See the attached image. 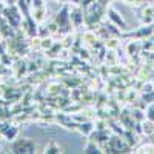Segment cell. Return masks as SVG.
Segmentation results:
<instances>
[{
  "mask_svg": "<svg viewBox=\"0 0 154 154\" xmlns=\"http://www.w3.org/2000/svg\"><path fill=\"white\" fill-rule=\"evenodd\" d=\"M14 151L16 152H32V145L29 142L22 140V142H19V143L14 145Z\"/></svg>",
  "mask_w": 154,
  "mask_h": 154,
  "instance_id": "obj_1",
  "label": "cell"
},
{
  "mask_svg": "<svg viewBox=\"0 0 154 154\" xmlns=\"http://www.w3.org/2000/svg\"><path fill=\"white\" fill-rule=\"evenodd\" d=\"M109 19L112 20V22H116L117 25H122V26H125V22H123V19L117 14V12H116L114 9H109Z\"/></svg>",
  "mask_w": 154,
  "mask_h": 154,
  "instance_id": "obj_2",
  "label": "cell"
},
{
  "mask_svg": "<svg viewBox=\"0 0 154 154\" xmlns=\"http://www.w3.org/2000/svg\"><path fill=\"white\" fill-rule=\"evenodd\" d=\"M146 120H149V122L154 123V103H151L146 108Z\"/></svg>",
  "mask_w": 154,
  "mask_h": 154,
  "instance_id": "obj_3",
  "label": "cell"
},
{
  "mask_svg": "<svg viewBox=\"0 0 154 154\" xmlns=\"http://www.w3.org/2000/svg\"><path fill=\"white\" fill-rule=\"evenodd\" d=\"M136 152H154V145H143V146H140Z\"/></svg>",
  "mask_w": 154,
  "mask_h": 154,
  "instance_id": "obj_4",
  "label": "cell"
},
{
  "mask_svg": "<svg viewBox=\"0 0 154 154\" xmlns=\"http://www.w3.org/2000/svg\"><path fill=\"white\" fill-rule=\"evenodd\" d=\"M46 152H62V148L56 143H51V146L46 149Z\"/></svg>",
  "mask_w": 154,
  "mask_h": 154,
  "instance_id": "obj_5",
  "label": "cell"
}]
</instances>
